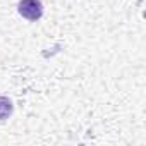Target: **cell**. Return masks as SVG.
Instances as JSON below:
<instances>
[{"label":"cell","mask_w":146,"mask_h":146,"mask_svg":"<svg viewBox=\"0 0 146 146\" xmlns=\"http://www.w3.org/2000/svg\"><path fill=\"white\" fill-rule=\"evenodd\" d=\"M17 12L29 23H36L43 16V4L41 0H21L17 4Z\"/></svg>","instance_id":"cell-1"},{"label":"cell","mask_w":146,"mask_h":146,"mask_svg":"<svg viewBox=\"0 0 146 146\" xmlns=\"http://www.w3.org/2000/svg\"><path fill=\"white\" fill-rule=\"evenodd\" d=\"M12 113H14L12 100H11V98H7V96H0V122L7 120Z\"/></svg>","instance_id":"cell-2"}]
</instances>
